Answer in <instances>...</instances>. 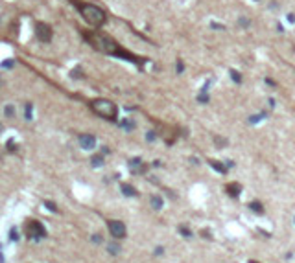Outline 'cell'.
<instances>
[{"instance_id":"6da1fadb","label":"cell","mask_w":295,"mask_h":263,"mask_svg":"<svg viewBox=\"0 0 295 263\" xmlns=\"http://www.w3.org/2000/svg\"><path fill=\"white\" fill-rule=\"evenodd\" d=\"M83 35H85V39H87L90 44H92L98 52H102V54L124 57V59H127V61H131V63H139L137 57L131 55V54H127V52H124L122 48H120L115 41H112L111 37H107V35H102V33H96V31H89V33H83Z\"/></svg>"},{"instance_id":"7a4b0ae2","label":"cell","mask_w":295,"mask_h":263,"mask_svg":"<svg viewBox=\"0 0 295 263\" xmlns=\"http://www.w3.org/2000/svg\"><path fill=\"white\" fill-rule=\"evenodd\" d=\"M74 2V0H72ZM74 6L79 9V13H81V17L90 24V26H94V28H98V26H102V24L105 22V11L102 9V8H98V6H94V4H81V2H74Z\"/></svg>"},{"instance_id":"3957f363","label":"cell","mask_w":295,"mask_h":263,"mask_svg":"<svg viewBox=\"0 0 295 263\" xmlns=\"http://www.w3.org/2000/svg\"><path fill=\"white\" fill-rule=\"evenodd\" d=\"M90 109H92L98 116H102L105 120H111V122H115L116 116H118L116 105L112 101H109V100H94V101H90Z\"/></svg>"},{"instance_id":"277c9868","label":"cell","mask_w":295,"mask_h":263,"mask_svg":"<svg viewBox=\"0 0 295 263\" xmlns=\"http://www.w3.org/2000/svg\"><path fill=\"white\" fill-rule=\"evenodd\" d=\"M24 230H26V237L28 239H33V241H39V239L46 237V228H44L37 219H30L26 223Z\"/></svg>"},{"instance_id":"5b68a950","label":"cell","mask_w":295,"mask_h":263,"mask_svg":"<svg viewBox=\"0 0 295 263\" xmlns=\"http://www.w3.org/2000/svg\"><path fill=\"white\" fill-rule=\"evenodd\" d=\"M35 33H37V39L41 42H50L52 41V28L48 26V24H44V22H37L35 24Z\"/></svg>"},{"instance_id":"8992f818","label":"cell","mask_w":295,"mask_h":263,"mask_svg":"<svg viewBox=\"0 0 295 263\" xmlns=\"http://www.w3.org/2000/svg\"><path fill=\"white\" fill-rule=\"evenodd\" d=\"M109 230H111V235L116 237V239L126 237V225H124L122 221H116V219L109 221Z\"/></svg>"},{"instance_id":"52a82bcc","label":"cell","mask_w":295,"mask_h":263,"mask_svg":"<svg viewBox=\"0 0 295 263\" xmlns=\"http://www.w3.org/2000/svg\"><path fill=\"white\" fill-rule=\"evenodd\" d=\"M79 146L85 151H90L96 147V138L92 134H79Z\"/></svg>"},{"instance_id":"ba28073f","label":"cell","mask_w":295,"mask_h":263,"mask_svg":"<svg viewBox=\"0 0 295 263\" xmlns=\"http://www.w3.org/2000/svg\"><path fill=\"white\" fill-rule=\"evenodd\" d=\"M129 169H131L133 173H144V171H146V166L142 164L140 158H133V160L129 162Z\"/></svg>"},{"instance_id":"9c48e42d","label":"cell","mask_w":295,"mask_h":263,"mask_svg":"<svg viewBox=\"0 0 295 263\" xmlns=\"http://www.w3.org/2000/svg\"><path fill=\"white\" fill-rule=\"evenodd\" d=\"M225 191L229 193L231 197H238L240 195V191H242V186L238 182H231V184H227L225 186Z\"/></svg>"},{"instance_id":"30bf717a","label":"cell","mask_w":295,"mask_h":263,"mask_svg":"<svg viewBox=\"0 0 295 263\" xmlns=\"http://www.w3.org/2000/svg\"><path fill=\"white\" fill-rule=\"evenodd\" d=\"M120 189H122V193L127 195V197H135V195H137V189H135L131 184H122Z\"/></svg>"},{"instance_id":"8fae6325","label":"cell","mask_w":295,"mask_h":263,"mask_svg":"<svg viewBox=\"0 0 295 263\" xmlns=\"http://www.w3.org/2000/svg\"><path fill=\"white\" fill-rule=\"evenodd\" d=\"M120 127L126 129V131H133L135 129V122H133L131 118H126V120H122V122H120Z\"/></svg>"},{"instance_id":"7c38bea8","label":"cell","mask_w":295,"mask_h":263,"mask_svg":"<svg viewBox=\"0 0 295 263\" xmlns=\"http://www.w3.org/2000/svg\"><path fill=\"white\" fill-rule=\"evenodd\" d=\"M149 202H151V206H153L155 210H161V208H163V199L159 197V195H153V197L149 199Z\"/></svg>"},{"instance_id":"4fadbf2b","label":"cell","mask_w":295,"mask_h":263,"mask_svg":"<svg viewBox=\"0 0 295 263\" xmlns=\"http://www.w3.org/2000/svg\"><path fill=\"white\" fill-rule=\"evenodd\" d=\"M210 166L214 167V169H216V171H220V173H223V175L227 173V167H225L223 164H220L218 160H210Z\"/></svg>"},{"instance_id":"5bb4252c","label":"cell","mask_w":295,"mask_h":263,"mask_svg":"<svg viewBox=\"0 0 295 263\" xmlns=\"http://www.w3.org/2000/svg\"><path fill=\"white\" fill-rule=\"evenodd\" d=\"M249 206H251V210H253V212H256V213H264V208H262V204H260L258 201H253Z\"/></svg>"},{"instance_id":"9a60e30c","label":"cell","mask_w":295,"mask_h":263,"mask_svg":"<svg viewBox=\"0 0 295 263\" xmlns=\"http://www.w3.org/2000/svg\"><path fill=\"white\" fill-rule=\"evenodd\" d=\"M90 162H92L94 167H100V166L103 164V156H102V155H96V156H92V160H90Z\"/></svg>"},{"instance_id":"2e32d148","label":"cell","mask_w":295,"mask_h":263,"mask_svg":"<svg viewBox=\"0 0 295 263\" xmlns=\"http://www.w3.org/2000/svg\"><path fill=\"white\" fill-rule=\"evenodd\" d=\"M229 74H231V77H233V81H234V83H242V76L238 74L236 70H231Z\"/></svg>"},{"instance_id":"e0dca14e","label":"cell","mask_w":295,"mask_h":263,"mask_svg":"<svg viewBox=\"0 0 295 263\" xmlns=\"http://www.w3.org/2000/svg\"><path fill=\"white\" fill-rule=\"evenodd\" d=\"M107 248H109V252H111V254H118V252H120V247H118L116 243H111V245H107Z\"/></svg>"},{"instance_id":"ac0fdd59","label":"cell","mask_w":295,"mask_h":263,"mask_svg":"<svg viewBox=\"0 0 295 263\" xmlns=\"http://www.w3.org/2000/svg\"><path fill=\"white\" fill-rule=\"evenodd\" d=\"M4 112H6L8 118H13V116H15V107H13V105H8V107L4 109Z\"/></svg>"},{"instance_id":"d6986e66","label":"cell","mask_w":295,"mask_h":263,"mask_svg":"<svg viewBox=\"0 0 295 263\" xmlns=\"http://www.w3.org/2000/svg\"><path fill=\"white\" fill-rule=\"evenodd\" d=\"M32 114H33V105L26 103V120H32Z\"/></svg>"},{"instance_id":"ffe728a7","label":"cell","mask_w":295,"mask_h":263,"mask_svg":"<svg viewBox=\"0 0 295 263\" xmlns=\"http://www.w3.org/2000/svg\"><path fill=\"white\" fill-rule=\"evenodd\" d=\"M44 206H46V208H48L50 212H54V213L57 212V206H55V204H54L52 201H44Z\"/></svg>"},{"instance_id":"44dd1931","label":"cell","mask_w":295,"mask_h":263,"mask_svg":"<svg viewBox=\"0 0 295 263\" xmlns=\"http://www.w3.org/2000/svg\"><path fill=\"white\" fill-rule=\"evenodd\" d=\"M179 232H181V234H183L185 237H192V232H190V230H188L186 226H179Z\"/></svg>"},{"instance_id":"7402d4cb","label":"cell","mask_w":295,"mask_h":263,"mask_svg":"<svg viewBox=\"0 0 295 263\" xmlns=\"http://www.w3.org/2000/svg\"><path fill=\"white\" fill-rule=\"evenodd\" d=\"M9 239H11V241H18V232H17L15 228L9 230Z\"/></svg>"},{"instance_id":"603a6c76","label":"cell","mask_w":295,"mask_h":263,"mask_svg":"<svg viewBox=\"0 0 295 263\" xmlns=\"http://www.w3.org/2000/svg\"><path fill=\"white\" fill-rule=\"evenodd\" d=\"M214 142H216L218 147H223L225 143H227V140H223V138H220V136H214Z\"/></svg>"},{"instance_id":"cb8c5ba5","label":"cell","mask_w":295,"mask_h":263,"mask_svg":"<svg viewBox=\"0 0 295 263\" xmlns=\"http://www.w3.org/2000/svg\"><path fill=\"white\" fill-rule=\"evenodd\" d=\"M6 146H8V151H17V143H15L13 140H8Z\"/></svg>"},{"instance_id":"d4e9b609","label":"cell","mask_w":295,"mask_h":263,"mask_svg":"<svg viewBox=\"0 0 295 263\" xmlns=\"http://www.w3.org/2000/svg\"><path fill=\"white\" fill-rule=\"evenodd\" d=\"M13 64H15V61H13V59H8V61H4L0 66H2V68H11Z\"/></svg>"},{"instance_id":"484cf974","label":"cell","mask_w":295,"mask_h":263,"mask_svg":"<svg viewBox=\"0 0 295 263\" xmlns=\"http://www.w3.org/2000/svg\"><path fill=\"white\" fill-rule=\"evenodd\" d=\"M185 70V64L183 63H181V61H177V72H179V74H181V72H183Z\"/></svg>"},{"instance_id":"4316f807","label":"cell","mask_w":295,"mask_h":263,"mask_svg":"<svg viewBox=\"0 0 295 263\" xmlns=\"http://www.w3.org/2000/svg\"><path fill=\"white\" fill-rule=\"evenodd\" d=\"M72 77H81V70H72Z\"/></svg>"},{"instance_id":"83f0119b","label":"cell","mask_w":295,"mask_h":263,"mask_svg":"<svg viewBox=\"0 0 295 263\" xmlns=\"http://www.w3.org/2000/svg\"><path fill=\"white\" fill-rule=\"evenodd\" d=\"M92 241H94V243H102V237H100L98 234H94V235H92Z\"/></svg>"},{"instance_id":"f1b7e54d","label":"cell","mask_w":295,"mask_h":263,"mask_svg":"<svg viewBox=\"0 0 295 263\" xmlns=\"http://www.w3.org/2000/svg\"><path fill=\"white\" fill-rule=\"evenodd\" d=\"M199 101H201V103H207V101H209V98H207L205 94H201V96H199Z\"/></svg>"},{"instance_id":"f546056e","label":"cell","mask_w":295,"mask_h":263,"mask_svg":"<svg viewBox=\"0 0 295 263\" xmlns=\"http://www.w3.org/2000/svg\"><path fill=\"white\" fill-rule=\"evenodd\" d=\"M210 26H212V28H216V30H225V28L221 26V24H216V22H212V24H210Z\"/></svg>"},{"instance_id":"4dcf8cb0","label":"cell","mask_w":295,"mask_h":263,"mask_svg":"<svg viewBox=\"0 0 295 263\" xmlns=\"http://www.w3.org/2000/svg\"><path fill=\"white\" fill-rule=\"evenodd\" d=\"M146 138H148V140H149V142H151V140H155V133H153V131H149V133H148V136H146Z\"/></svg>"},{"instance_id":"1f68e13d","label":"cell","mask_w":295,"mask_h":263,"mask_svg":"<svg viewBox=\"0 0 295 263\" xmlns=\"http://www.w3.org/2000/svg\"><path fill=\"white\" fill-rule=\"evenodd\" d=\"M240 24H242V26H249V20L247 18H240Z\"/></svg>"},{"instance_id":"d6a6232c","label":"cell","mask_w":295,"mask_h":263,"mask_svg":"<svg viewBox=\"0 0 295 263\" xmlns=\"http://www.w3.org/2000/svg\"><path fill=\"white\" fill-rule=\"evenodd\" d=\"M288 20H290V22H295V15H293V13H290V15H288Z\"/></svg>"},{"instance_id":"836d02e7","label":"cell","mask_w":295,"mask_h":263,"mask_svg":"<svg viewBox=\"0 0 295 263\" xmlns=\"http://www.w3.org/2000/svg\"><path fill=\"white\" fill-rule=\"evenodd\" d=\"M249 263H258V261H249Z\"/></svg>"},{"instance_id":"e575fe53","label":"cell","mask_w":295,"mask_h":263,"mask_svg":"<svg viewBox=\"0 0 295 263\" xmlns=\"http://www.w3.org/2000/svg\"><path fill=\"white\" fill-rule=\"evenodd\" d=\"M0 131H2V125H0Z\"/></svg>"}]
</instances>
